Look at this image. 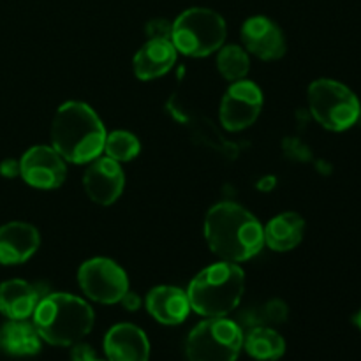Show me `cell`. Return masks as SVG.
Here are the masks:
<instances>
[{
  "mask_svg": "<svg viewBox=\"0 0 361 361\" xmlns=\"http://www.w3.org/2000/svg\"><path fill=\"white\" fill-rule=\"evenodd\" d=\"M204 238L212 252L229 263L252 259L264 245L261 222L231 201H222L210 208L204 219Z\"/></svg>",
  "mask_w": 361,
  "mask_h": 361,
  "instance_id": "obj_1",
  "label": "cell"
},
{
  "mask_svg": "<svg viewBox=\"0 0 361 361\" xmlns=\"http://www.w3.org/2000/svg\"><path fill=\"white\" fill-rule=\"evenodd\" d=\"M106 129L85 102H63L51 122V147L73 164H88L104 150Z\"/></svg>",
  "mask_w": 361,
  "mask_h": 361,
  "instance_id": "obj_2",
  "label": "cell"
},
{
  "mask_svg": "<svg viewBox=\"0 0 361 361\" xmlns=\"http://www.w3.org/2000/svg\"><path fill=\"white\" fill-rule=\"evenodd\" d=\"M34 326L39 337L56 348H71L92 331L95 314L85 300L67 293L46 295L35 307Z\"/></svg>",
  "mask_w": 361,
  "mask_h": 361,
  "instance_id": "obj_3",
  "label": "cell"
},
{
  "mask_svg": "<svg viewBox=\"0 0 361 361\" xmlns=\"http://www.w3.org/2000/svg\"><path fill=\"white\" fill-rule=\"evenodd\" d=\"M245 274L236 263L222 261L204 268L187 289L190 310L203 317H226L242 302Z\"/></svg>",
  "mask_w": 361,
  "mask_h": 361,
  "instance_id": "obj_4",
  "label": "cell"
},
{
  "mask_svg": "<svg viewBox=\"0 0 361 361\" xmlns=\"http://www.w3.org/2000/svg\"><path fill=\"white\" fill-rule=\"evenodd\" d=\"M226 34L228 27L221 14L204 7H192L173 21L171 42L176 51L200 59L219 51Z\"/></svg>",
  "mask_w": 361,
  "mask_h": 361,
  "instance_id": "obj_5",
  "label": "cell"
},
{
  "mask_svg": "<svg viewBox=\"0 0 361 361\" xmlns=\"http://www.w3.org/2000/svg\"><path fill=\"white\" fill-rule=\"evenodd\" d=\"M242 349V328L226 317H207L190 331L185 342L189 361H236Z\"/></svg>",
  "mask_w": 361,
  "mask_h": 361,
  "instance_id": "obj_6",
  "label": "cell"
},
{
  "mask_svg": "<svg viewBox=\"0 0 361 361\" xmlns=\"http://www.w3.org/2000/svg\"><path fill=\"white\" fill-rule=\"evenodd\" d=\"M309 108L314 120L334 133L353 127L361 115L355 92L335 80H316L310 85Z\"/></svg>",
  "mask_w": 361,
  "mask_h": 361,
  "instance_id": "obj_7",
  "label": "cell"
},
{
  "mask_svg": "<svg viewBox=\"0 0 361 361\" xmlns=\"http://www.w3.org/2000/svg\"><path fill=\"white\" fill-rule=\"evenodd\" d=\"M78 284L87 298L101 305L120 303L129 291V279L123 268L108 257L85 261L78 270Z\"/></svg>",
  "mask_w": 361,
  "mask_h": 361,
  "instance_id": "obj_8",
  "label": "cell"
},
{
  "mask_svg": "<svg viewBox=\"0 0 361 361\" xmlns=\"http://www.w3.org/2000/svg\"><path fill=\"white\" fill-rule=\"evenodd\" d=\"M263 109V92L254 81H235L221 101L219 118L229 133H238L252 126Z\"/></svg>",
  "mask_w": 361,
  "mask_h": 361,
  "instance_id": "obj_9",
  "label": "cell"
},
{
  "mask_svg": "<svg viewBox=\"0 0 361 361\" xmlns=\"http://www.w3.org/2000/svg\"><path fill=\"white\" fill-rule=\"evenodd\" d=\"M20 176L35 189H59L66 182L67 166L55 148L37 145L21 157Z\"/></svg>",
  "mask_w": 361,
  "mask_h": 361,
  "instance_id": "obj_10",
  "label": "cell"
},
{
  "mask_svg": "<svg viewBox=\"0 0 361 361\" xmlns=\"http://www.w3.org/2000/svg\"><path fill=\"white\" fill-rule=\"evenodd\" d=\"M83 175V187L87 196L101 207H109L115 203L126 187V175L120 162L113 161L108 155L97 157L88 162Z\"/></svg>",
  "mask_w": 361,
  "mask_h": 361,
  "instance_id": "obj_11",
  "label": "cell"
},
{
  "mask_svg": "<svg viewBox=\"0 0 361 361\" xmlns=\"http://www.w3.org/2000/svg\"><path fill=\"white\" fill-rule=\"evenodd\" d=\"M242 41L247 53L261 60H279L286 53V37L279 25L267 16H252L243 23Z\"/></svg>",
  "mask_w": 361,
  "mask_h": 361,
  "instance_id": "obj_12",
  "label": "cell"
},
{
  "mask_svg": "<svg viewBox=\"0 0 361 361\" xmlns=\"http://www.w3.org/2000/svg\"><path fill=\"white\" fill-rule=\"evenodd\" d=\"M104 353L108 361H150V342L136 324L120 323L106 334Z\"/></svg>",
  "mask_w": 361,
  "mask_h": 361,
  "instance_id": "obj_13",
  "label": "cell"
},
{
  "mask_svg": "<svg viewBox=\"0 0 361 361\" xmlns=\"http://www.w3.org/2000/svg\"><path fill=\"white\" fill-rule=\"evenodd\" d=\"M41 245L37 228L28 222L0 226V264H21L30 259Z\"/></svg>",
  "mask_w": 361,
  "mask_h": 361,
  "instance_id": "obj_14",
  "label": "cell"
},
{
  "mask_svg": "<svg viewBox=\"0 0 361 361\" xmlns=\"http://www.w3.org/2000/svg\"><path fill=\"white\" fill-rule=\"evenodd\" d=\"M42 284H30L21 279H13L0 284V314L7 319H28L44 296Z\"/></svg>",
  "mask_w": 361,
  "mask_h": 361,
  "instance_id": "obj_15",
  "label": "cell"
},
{
  "mask_svg": "<svg viewBox=\"0 0 361 361\" xmlns=\"http://www.w3.org/2000/svg\"><path fill=\"white\" fill-rule=\"evenodd\" d=\"M176 62V48L171 39H148L134 55L133 69L137 80L150 81L164 76Z\"/></svg>",
  "mask_w": 361,
  "mask_h": 361,
  "instance_id": "obj_16",
  "label": "cell"
},
{
  "mask_svg": "<svg viewBox=\"0 0 361 361\" xmlns=\"http://www.w3.org/2000/svg\"><path fill=\"white\" fill-rule=\"evenodd\" d=\"M145 305H147L148 314L157 323L168 324V326L182 324L189 317L190 312L189 296H187L185 291L175 288V286L154 288L147 295Z\"/></svg>",
  "mask_w": 361,
  "mask_h": 361,
  "instance_id": "obj_17",
  "label": "cell"
},
{
  "mask_svg": "<svg viewBox=\"0 0 361 361\" xmlns=\"http://www.w3.org/2000/svg\"><path fill=\"white\" fill-rule=\"evenodd\" d=\"M263 231L268 249L274 252H289L302 242L305 221L295 212H286L271 219Z\"/></svg>",
  "mask_w": 361,
  "mask_h": 361,
  "instance_id": "obj_18",
  "label": "cell"
},
{
  "mask_svg": "<svg viewBox=\"0 0 361 361\" xmlns=\"http://www.w3.org/2000/svg\"><path fill=\"white\" fill-rule=\"evenodd\" d=\"M41 341L34 323L9 319L0 330V348L11 356H34L41 351Z\"/></svg>",
  "mask_w": 361,
  "mask_h": 361,
  "instance_id": "obj_19",
  "label": "cell"
},
{
  "mask_svg": "<svg viewBox=\"0 0 361 361\" xmlns=\"http://www.w3.org/2000/svg\"><path fill=\"white\" fill-rule=\"evenodd\" d=\"M243 349L257 361H277L284 356L286 341L274 328L259 324L243 335Z\"/></svg>",
  "mask_w": 361,
  "mask_h": 361,
  "instance_id": "obj_20",
  "label": "cell"
},
{
  "mask_svg": "<svg viewBox=\"0 0 361 361\" xmlns=\"http://www.w3.org/2000/svg\"><path fill=\"white\" fill-rule=\"evenodd\" d=\"M217 69L224 80L233 81V83L245 80L250 69L249 53H247V49L240 48L236 44L224 46V48L219 49Z\"/></svg>",
  "mask_w": 361,
  "mask_h": 361,
  "instance_id": "obj_21",
  "label": "cell"
},
{
  "mask_svg": "<svg viewBox=\"0 0 361 361\" xmlns=\"http://www.w3.org/2000/svg\"><path fill=\"white\" fill-rule=\"evenodd\" d=\"M109 159L116 162H129L136 159L141 152V143L133 133L127 130H113L106 134L104 150Z\"/></svg>",
  "mask_w": 361,
  "mask_h": 361,
  "instance_id": "obj_22",
  "label": "cell"
},
{
  "mask_svg": "<svg viewBox=\"0 0 361 361\" xmlns=\"http://www.w3.org/2000/svg\"><path fill=\"white\" fill-rule=\"evenodd\" d=\"M173 23L166 20H152L147 25L148 39H171Z\"/></svg>",
  "mask_w": 361,
  "mask_h": 361,
  "instance_id": "obj_23",
  "label": "cell"
},
{
  "mask_svg": "<svg viewBox=\"0 0 361 361\" xmlns=\"http://www.w3.org/2000/svg\"><path fill=\"white\" fill-rule=\"evenodd\" d=\"M264 316H267L271 323H284L286 317H288V309H286L284 303L275 300V302L268 303L267 305Z\"/></svg>",
  "mask_w": 361,
  "mask_h": 361,
  "instance_id": "obj_24",
  "label": "cell"
},
{
  "mask_svg": "<svg viewBox=\"0 0 361 361\" xmlns=\"http://www.w3.org/2000/svg\"><path fill=\"white\" fill-rule=\"evenodd\" d=\"M73 351H71V361H95V351L88 344L83 342H76L74 345H71Z\"/></svg>",
  "mask_w": 361,
  "mask_h": 361,
  "instance_id": "obj_25",
  "label": "cell"
},
{
  "mask_svg": "<svg viewBox=\"0 0 361 361\" xmlns=\"http://www.w3.org/2000/svg\"><path fill=\"white\" fill-rule=\"evenodd\" d=\"M0 175L6 176V178H14V176L20 175V162L13 161V159H7L0 164Z\"/></svg>",
  "mask_w": 361,
  "mask_h": 361,
  "instance_id": "obj_26",
  "label": "cell"
},
{
  "mask_svg": "<svg viewBox=\"0 0 361 361\" xmlns=\"http://www.w3.org/2000/svg\"><path fill=\"white\" fill-rule=\"evenodd\" d=\"M120 303H122V305L126 307L127 310H130V312H133V310H137V309H140L141 300H140V296L136 295V293L127 291L126 295H123V298L120 300Z\"/></svg>",
  "mask_w": 361,
  "mask_h": 361,
  "instance_id": "obj_27",
  "label": "cell"
},
{
  "mask_svg": "<svg viewBox=\"0 0 361 361\" xmlns=\"http://www.w3.org/2000/svg\"><path fill=\"white\" fill-rule=\"evenodd\" d=\"M355 323H356V326H358L360 330H361V310H360L358 314H356V317H355Z\"/></svg>",
  "mask_w": 361,
  "mask_h": 361,
  "instance_id": "obj_28",
  "label": "cell"
},
{
  "mask_svg": "<svg viewBox=\"0 0 361 361\" xmlns=\"http://www.w3.org/2000/svg\"><path fill=\"white\" fill-rule=\"evenodd\" d=\"M95 361H102V360H95Z\"/></svg>",
  "mask_w": 361,
  "mask_h": 361,
  "instance_id": "obj_29",
  "label": "cell"
}]
</instances>
